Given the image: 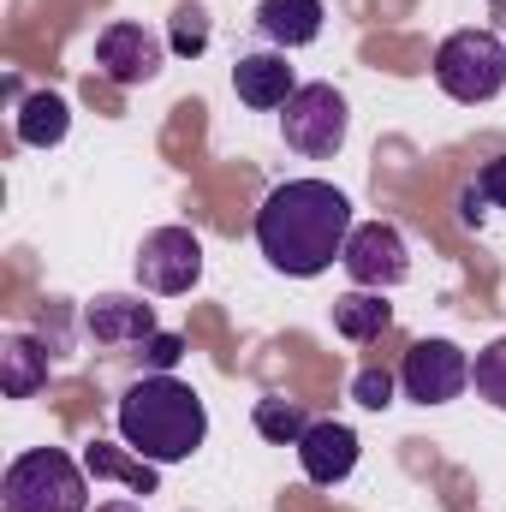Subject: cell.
<instances>
[{"instance_id":"cell-1","label":"cell","mask_w":506,"mask_h":512,"mask_svg":"<svg viewBox=\"0 0 506 512\" xmlns=\"http://www.w3.org/2000/svg\"><path fill=\"white\" fill-rule=\"evenodd\" d=\"M346 239H352V203L328 179H286L256 209V251L292 280H316L322 268H334L346 256Z\"/></svg>"},{"instance_id":"cell-2","label":"cell","mask_w":506,"mask_h":512,"mask_svg":"<svg viewBox=\"0 0 506 512\" xmlns=\"http://www.w3.org/2000/svg\"><path fill=\"white\" fill-rule=\"evenodd\" d=\"M120 441L149 465H179L209 441V411L197 387L179 376H143L120 393Z\"/></svg>"},{"instance_id":"cell-3","label":"cell","mask_w":506,"mask_h":512,"mask_svg":"<svg viewBox=\"0 0 506 512\" xmlns=\"http://www.w3.org/2000/svg\"><path fill=\"white\" fill-rule=\"evenodd\" d=\"M90 471L60 447H30L0 477V512H90Z\"/></svg>"},{"instance_id":"cell-4","label":"cell","mask_w":506,"mask_h":512,"mask_svg":"<svg viewBox=\"0 0 506 512\" xmlns=\"http://www.w3.org/2000/svg\"><path fill=\"white\" fill-rule=\"evenodd\" d=\"M435 84L465 108L495 102L506 90V42L495 30H453L435 48Z\"/></svg>"},{"instance_id":"cell-5","label":"cell","mask_w":506,"mask_h":512,"mask_svg":"<svg viewBox=\"0 0 506 512\" xmlns=\"http://www.w3.org/2000/svg\"><path fill=\"white\" fill-rule=\"evenodd\" d=\"M346 131H352V108H346V96H340L334 84H298L292 102L280 108V137H286V149H298V155H310V161L340 155Z\"/></svg>"},{"instance_id":"cell-6","label":"cell","mask_w":506,"mask_h":512,"mask_svg":"<svg viewBox=\"0 0 506 512\" xmlns=\"http://www.w3.org/2000/svg\"><path fill=\"white\" fill-rule=\"evenodd\" d=\"M203 280V239L191 227H155L137 245V286L155 298H179Z\"/></svg>"},{"instance_id":"cell-7","label":"cell","mask_w":506,"mask_h":512,"mask_svg":"<svg viewBox=\"0 0 506 512\" xmlns=\"http://www.w3.org/2000/svg\"><path fill=\"white\" fill-rule=\"evenodd\" d=\"M340 268H346L352 286H364V292H393V286H405V274H411V245H405L399 227L364 221V227H352Z\"/></svg>"},{"instance_id":"cell-8","label":"cell","mask_w":506,"mask_h":512,"mask_svg":"<svg viewBox=\"0 0 506 512\" xmlns=\"http://www.w3.org/2000/svg\"><path fill=\"white\" fill-rule=\"evenodd\" d=\"M399 387L417 405H447V399H459L471 387V358L453 340H417L405 352V364H399Z\"/></svg>"},{"instance_id":"cell-9","label":"cell","mask_w":506,"mask_h":512,"mask_svg":"<svg viewBox=\"0 0 506 512\" xmlns=\"http://www.w3.org/2000/svg\"><path fill=\"white\" fill-rule=\"evenodd\" d=\"M161 60H167V42L155 36V30H143V24H108L102 36H96V66L120 84V90H137V84H149L155 72H161Z\"/></svg>"},{"instance_id":"cell-10","label":"cell","mask_w":506,"mask_h":512,"mask_svg":"<svg viewBox=\"0 0 506 512\" xmlns=\"http://www.w3.org/2000/svg\"><path fill=\"white\" fill-rule=\"evenodd\" d=\"M298 465H304V477L322 483V489L346 483V477L358 471V429H352V423H334V417H316L310 435L298 441Z\"/></svg>"},{"instance_id":"cell-11","label":"cell","mask_w":506,"mask_h":512,"mask_svg":"<svg viewBox=\"0 0 506 512\" xmlns=\"http://www.w3.org/2000/svg\"><path fill=\"white\" fill-rule=\"evenodd\" d=\"M84 334H90L96 346H143V340L161 334V328H155V304L126 298V292H102V298L84 310Z\"/></svg>"},{"instance_id":"cell-12","label":"cell","mask_w":506,"mask_h":512,"mask_svg":"<svg viewBox=\"0 0 506 512\" xmlns=\"http://www.w3.org/2000/svg\"><path fill=\"white\" fill-rule=\"evenodd\" d=\"M322 18H328V6L322 0H262L256 6V30L286 54V48H310L316 36H322Z\"/></svg>"},{"instance_id":"cell-13","label":"cell","mask_w":506,"mask_h":512,"mask_svg":"<svg viewBox=\"0 0 506 512\" xmlns=\"http://www.w3.org/2000/svg\"><path fill=\"white\" fill-rule=\"evenodd\" d=\"M233 90H239V102L245 108H286L292 102V66H286V54H245L239 66H233Z\"/></svg>"},{"instance_id":"cell-14","label":"cell","mask_w":506,"mask_h":512,"mask_svg":"<svg viewBox=\"0 0 506 512\" xmlns=\"http://www.w3.org/2000/svg\"><path fill=\"white\" fill-rule=\"evenodd\" d=\"M84 471H90L96 483H131L137 495H155V471H161V465H149L143 453L114 447V441H90V447H84Z\"/></svg>"},{"instance_id":"cell-15","label":"cell","mask_w":506,"mask_h":512,"mask_svg":"<svg viewBox=\"0 0 506 512\" xmlns=\"http://www.w3.org/2000/svg\"><path fill=\"white\" fill-rule=\"evenodd\" d=\"M42 382H48V352L30 334H6L0 340V393L6 399H30Z\"/></svg>"},{"instance_id":"cell-16","label":"cell","mask_w":506,"mask_h":512,"mask_svg":"<svg viewBox=\"0 0 506 512\" xmlns=\"http://www.w3.org/2000/svg\"><path fill=\"white\" fill-rule=\"evenodd\" d=\"M387 322H393V304H381V292H346V298H334V328L352 340V346H370L387 334Z\"/></svg>"},{"instance_id":"cell-17","label":"cell","mask_w":506,"mask_h":512,"mask_svg":"<svg viewBox=\"0 0 506 512\" xmlns=\"http://www.w3.org/2000/svg\"><path fill=\"white\" fill-rule=\"evenodd\" d=\"M72 126V114H66V102L54 96V90H36V96H24V108H18V143H30V149H48V143H60Z\"/></svg>"},{"instance_id":"cell-18","label":"cell","mask_w":506,"mask_h":512,"mask_svg":"<svg viewBox=\"0 0 506 512\" xmlns=\"http://www.w3.org/2000/svg\"><path fill=\"white\" fill-rule=\"evenodd\" d=\"M310 411L298 405V399H280V393H262L256 399V435L262 441H274V447H298L304 435H310Z\"/></svg>"},{"instance_id":"cell-19","label":"cell","mask_w":506,"mask_h":512,"mask_svg":"<svg viewBox=\"0 0 506 512\" xmlns=\"http://www.w3.org/2000/svg\"><path fill=\"white\" fill-rule=\"evenodd\" d=\"M471 382H477V399H489L495 411H506V334L489 340L471 364Z\"/></svg>"},{"instance_id":"cell-20","label":"cell","mask_w":506,"mask_h":512,"mask_svg":"<svg viewBox=\"0 0 506 512\" xmlns=\"http://www.w3.org/2000/svg\"><path fill=\"white\" fill-rule=\"evenodd\" d=\"M167 48L185 54V60H197V54L209 48V12H203V6H179V12H173V30H167Z\"/></svg>"},{"instance_id":"cell-21","label":"cell","mask_w":506,"mask_h":512,"mask_svg":"<svg viewBox=\"0 0 506 512\" xmlns=\"http://www.w3.org/2000/svg\"><path fill=\"white\" fill-rule=\"evenodd\" d=\"M137 358H143L155 376H173V364L185 358V340H179V334H149V340L137 346Z\"/></svg>"},{"instance_id":"cell-22","label":"cell","mask_w":506,"mask_h":512,"mask_svg":"<svg viewBox=\"0 0 506 512\" xmlns=\"http://www.w3.org/2000/svg\"><path fill=\"white\" fill-rule=\"evenodd\" d=\"M352 399H358L364 411H387V405H393V376H387V370H358V376H352Z\"/></svg>"},{"instance_id":"cell-23","label":"cell","mask_w":506,"mask_h":512,"mask_svg":"<svg viewBox=\"0 0 506 512\" xmlns=\"http://www.w3.org/2000/svg\"><path fill=\"white\" fill-rule=\"evenodd\" d=\"M477 191H483V197H489L495 209H506V155H495V161H489V167L477 173Z\"/></svg>"},{"instance_id":"cell-24","label":"cell","mask_w":506,"mask_h":512,"mask_svg":"<svg viewBox=\"0 0 506 512\" xmlns=\"http://www.w3.org/2000/svg\"><path fill=\"white\" fill-rule=\"evenodd\" d=\"M483 209H489V197H483L477 185H465V197H459V215H465V221L477 227V221H483Z\"/></svg>"},{"instance_id":"cell-25","label":"cell","mask_w":506,"mask_h":512,"mask_svg":"<svg viewBox=\"0 0 506 512\" xmlns=\"http://www.w3.org/2000/svg\"><path fill=\"white\" fill-rule=\"evenodd\" d=\"M96 512H143V507H137V501H102Z\"/></svg>"}]
</instances>
